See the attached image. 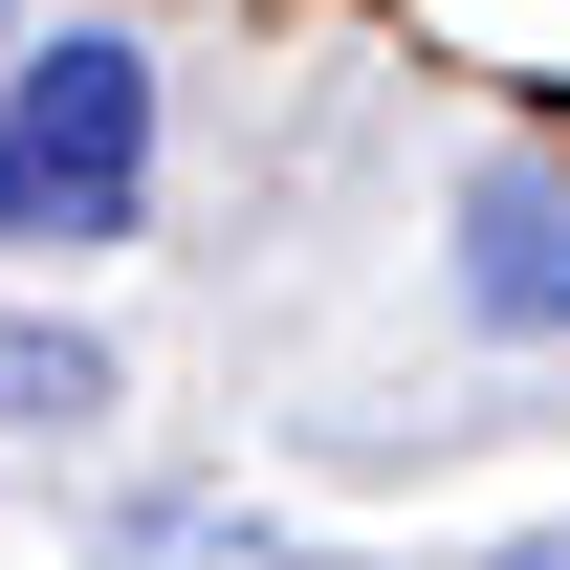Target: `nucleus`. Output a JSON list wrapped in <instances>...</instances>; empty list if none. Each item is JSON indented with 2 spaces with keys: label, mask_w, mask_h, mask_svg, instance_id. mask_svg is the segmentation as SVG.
<instances>
[{
  "label": "nucleus",
  "mask_w": 570,
  "mask_h": 570,
  "mask_svg": "<svg viewBox=\"0 0 570 570\" xmlns=\"http://www.w3.org/2000/svg\"><path fill=\"white\" fill-rule=\"evenodd\" d=\"M0 417H22V439L110 417V352H88V330H45V307H0Z\"/></svg>",
  "instance_id": "3"
},
{
  "label": "nucleus",
  "mask_w": 570,
  "mask_h": 570,
  "mask_svg": "<svg viewBox=\"0 0 570 570\" xmlns=\"http://www.w3.org/2000/svg\"><path fill=\"white\" fill-rule=\"evenodd\" d=\"M132 198H154V45H110V22L22 45L0 67V242L88 264V242H132Z\"/></svg>",
  "instance_id": "1"
},
{
  "label": "nucleus",
  "mask_w": 570,
  "mask_h": 570,
  "mask_svg": "<svg viewBox=\"0 0 570 570\" xmlns=\"http://www.w3.org/2000/svg\"><path fill=\"white\" fill-rule=\"evenodd\" d=\"M527 570H570V549H527Z\"/></svg>",
  "instance_id": "4"
},
{
  "label": "nucleus",
  "mask_w": 570,
  "mask_h": 570,
  "mask_svg": "<svg viewBox=\"0 0 570 570\" xmlns=\"http://www.w3.org/2000/svg\"><path fill=\"white\" fill-rule=\"evenodd\" d=\"M461 307L483 330H570V176L549 154H504L483 198H461Z\"/></svg>",
  "instance_id": "2"
}]
</instances>
